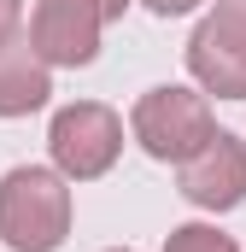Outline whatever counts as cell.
<instances>
[{
  "instance_id": "obj_4",
  "label": "cell",
  "mask_w": 246,
  "mask_h": 252,
  "mask_svg": "<svg viewBox=\"0 0 246 252\" xmlns=\"http://www.w3.org/2000/svg\"><path fill=\"white\" fill-rule=\"evenodd\" d=\"M6 18H12V0H0V24H6Z\"/></svg>"
},
{
  "instance_id": "obj_2",
  "label": "cell",
  "mask_w": 246,
  "mask_h": 252,
  "mask_svg": "<svg viewBox=\"0 0 246 252\" xmlns=\"http://www.w3.org/2000/svg\"><path fill=\"white\" fill-rule=\"evenodd\" d=\"M112 141H118V124H112L106 112H94V106H82V112H64L59 129H53V153H59V158L76 170V176L100 170V164L112 158Z\"/></svg>"
},
{
  "instance_id": "obj_3",
  "label": "cell",
  "mask_w": 246,
  "mask_h": 252,
  "mask_svg": "<svg viewBox=\"0 0 246 252\" xmlns=\"http://www.w3.org/2000/svg\"><path fill=\"white\" fill-rule=\"evenodd\" d=\"M170 252H235V247H229L223 235H211V229H182Z\"/></svg>"
},
{
  "instance_id": "obj_1",
  "label": "cell",
  "mask_w": 246,
  "mask_h": 252,
  "mask_svg": "<svg viewBox=\"0 0 246 252\" xmlns=\"http://www.w3.org/2000/svg\"><path fill=\"white\" fill-rule=\"evenodd\" d=\"M6 229H12V247H30V252H47V229L35 223V217H47L53 229L64 223V199L53 188V176H41V170H18L12 182H6Z\"/></svg>"
}]
</instances>
